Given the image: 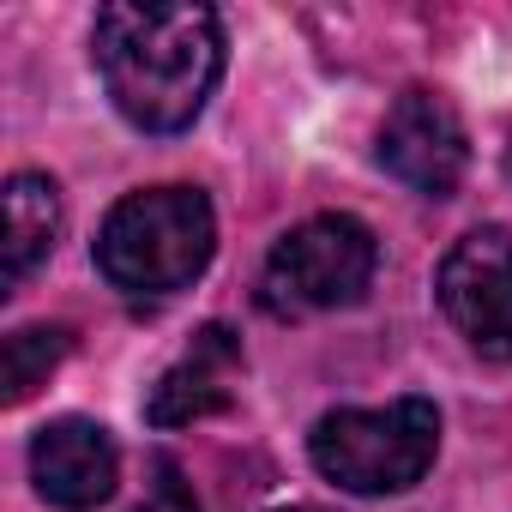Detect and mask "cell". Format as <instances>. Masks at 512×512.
<instances>
[{
  "label": "cell",
  "instance_id": "6da1fadb",
  "mask_svg": "<svg viewBox=\"0 0 512 512\" xmlns=\"http://www.w3.org/2000/svg\"><path fill=\"white\" fill-rule=\"evenodd\" d=\"M91 61L139 133H187L223 79V19L199 0H109Z\"/></svg>",
  "mask_w": 512,
  "mask_h": 512
},
{
  "label": "cell",
  "instance_id": "7a4b0ae2",
  "mask_svg": "<svg viewBox=\"0 0 512 512\" xmlns=\"http://www.w3.org/2000/svg\"><path fill=\"white\" fill-rule=\"evenodd\" d=\"M217 253V211L199 187L163 181L109 205L97 229V272L133 302H163L187 290Z\"/></svg>",
  "mask_w": 512,
  "mask_h": 512
},
{
  "label": "cell",
  "instance_id": "3957f363",
  "mask_svg": "<svg viewBox=\"0 0 512 512\" xmlns=\"http://www.w3.org/2000/svg\"><path fill=\"white\" fill-rule=\"evenodd\" d=\"M308 458L344 494H404L440 458V410L410 392L392 404H344L308 428Z\"/></svg>",
  "mask_w": 512,
  "mask_h": 512
},
{
  "label": "cell",
  "instance_id": "277c9868",
  "mask_svg": "<svg viewBox=\"0 0 512 512\" xmlns=\"http://www.w3.org/2000/svg\"><path fill=\"white\" fill-rule=\"evenodd\" d=\"M374 272H380V241H374V229L362 217H350V211H320V217L296 223L290 235H278V247L266 253L260 302L278 320L356 308L368 296Z\"/></svg>",
  "mask_w": 512,
  "mask_h": 512
},
{
  "label": "cell",
  "instance_id": "5b68a950",
  "mask_svg": "<svg viewBox=\"0 0 512 512\" xmlns=\"http://www.w3.org/2000/svg\"><path fill=\"white\" fill-rule=\"evenodd\" d=\"M440 314L482 362H512V229L476 223L464 229L434 272Z\"/></svg>",
  "mask_w": 512,
  "mask_h": 512
},
{
  "label": "cell",
  "instance_id": "8992f818",
  "mask_svg": "<svg viewBox=\"0 0 512 512\" xmlns=\"http://www.w3.org/2000/svg\"><path fill=\"white\" fill-rule=\"evenodd\" d=\"M374 151H380V169L422 199H452L470 169V133H464L458 109L428 85H410L392 97Z\"/></svg>",
  "mask_w": 512,
  "mask_h": 512
},
{
  "label": "cell",
  "instance_id": "52a82bcc",
  "mask_svg": "<svg viewBox=\"0 0 512 512\" xmlns=\"http://www.w3.org/2000/svg\"><path fill=\"white\" fill-rule=\"evenodd\" d=\"M31 482L61 512H97L121 482V452L103 422L91 416H55L31 440Z\"/></svg>",
  "mask_w": 512,
  "mask_h": 512
},
{
  "label": "cell",
  "instance_id": "ba28073f",
  "mask_svg": "<svg viewBox=\"0 0 512 512\" xmlns=\"http://www.w3.org/2000/svg\"><path fill=\"white\" fill-rule=\"evenodd\" d=\"M235 374H241V344L229 338V326H205L181 350V362L163 368V380L145 398V416L157 428H187V422H199V416H211V410L229 404Z\"/></svg>",
  "mask_w": 512,
  "mask_h": 512
},
{
  "label": "cell",
  "instance_id": "9c48e42d",
  "mask_svg": "<svg viewBox=\"0 0 512 512\" xmlns=\"http://www.w3.org/2000/svg\"><path fill=\"white\" fill-rule=\"evenodd\" d=\"M61 235V187L37 169H19L7 181V290H19Z\"/></svg>",
  "mask_w": 512,
  "mask_h": 512
},
{
  "label": "cell",
  "instance_id": "30bf717a",
  "mask_svg": "<svg viewBox=\"0 0 512 512\" xmlns=\"http://www.w3.org/2000/svg\"><path fill=\"white\" fill-rule=\"evenodd\" d=\"M67 356V332L61 326H25L7 338V350H0V368H7V398H31L43 386V374Z\"/></svg>",
  "mask_w": 512,
  "mask_h": 512
},
{
  "label": "cell",
  "instance_id": "8fae6325",
  "mask_svg": "<svg viewBox=\"0 0 512 512\" xmlns=\"http://www.w3.org/2000/svg\"><path fill=\"white\" fill-rule=\"evenodd\" d=\"M278 512H326V506H278Z\"/></svg>",
  "mask_w": 512,
  "mask_h": 512
}]
</instances>
